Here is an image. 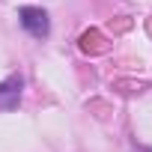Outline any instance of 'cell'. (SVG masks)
Instances as JSON below:
<instances>
[{
    "instance_id": "6da1fadb",
    "label": "cell",
    "mask_w": 152,
    "mask_h": 152,
    "mask_svg": "<svg viewBox=\"0 0 152 152\" xmlns=\"http://www.w3.org/2000/svg\"><path fill=\"white\" fill-rule=\"evenodd\" d=\"M18 18H21V27H24L30 36H36V39H45V36H48V30H51L48 12H45V9H39V6H24V9L18 12Z\"/></svg>"
},
{
    "instance_id": "7a4b0ae2",
    "label": "cell",
    "mask_w": 152,
    "mask_h": 152,
    "mask_svg": "<svg viewBox=\"0 0 152 152\" xmlns=\"http://www.w3.org/2000/svg\"><path fill=\"white\" fill-rule=\"evenodd\" d=\"M21 90H24L21 75H9L6 81H0V110H15L21 102Z\"/></svg>"
}]
</instances>
